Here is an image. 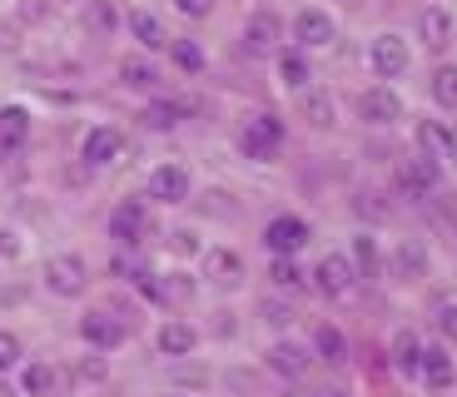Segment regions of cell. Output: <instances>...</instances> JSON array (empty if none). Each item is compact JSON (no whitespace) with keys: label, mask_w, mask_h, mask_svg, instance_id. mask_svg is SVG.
I'll use <instances>...</instances> for the list:
<instances>
[{"label":"cell","mask_w":457,"mask_h":397,"mask_svg":"<svg viewBox=\"0 0 457 397\" xmlns=\"http://www.w3.org/2000/svg\"><path fill=\"white\" fill-rule=\"evenodd\" d=\"M278 145H284V125H278L274 114H253L249 125L239 129V149L249 159H274Z\"/></svg>","instance_id":"1"},{"label":"cell","mask_w":457,"mask_h":397,"mask_svg":"<svg viewBox=\"0 0 457 397\" xmlns=\"http://www.w3.org/2000/svg\"><path fill=\"white\" fill-rule=\"evenodd\" d=\"M46 284H50V294H60V298H80L85 294V263L75 259V253H60V259L46 263Z\"/></svg>","instance_id":"2"},{"label":"cell","mask_w":457,"mask_h":397,"mask_svg":"<svg viewBox=\"0 0 457 397\" xmlns=\"http://www.w3.org/2000/svg\"><path fill=\"white\" fill-rule=\"evenodd\" d=\"M145 228H149L145 204H139V199H120V209L110 214V234L129 249V244H139V238H145Z\"/></svg>","instance_id":"3"},{"label":"cell","mask_w":457,"mask_h":397,"mask_svg":"<svg viewBox=\"0 0 457 397\" xmlns=\"http://www.w3.org/2000/svg\"><path fill=\"white\" fill-rule=\"evenodd\" d=\"M263 244H269L274 253H298L303 244H309V224L294 219V214H278L274 224L263 228Z\"/></svg>","instance_id":"4"},{"label":"cell","mask_w":457,"mask_h":397,"mask_svg":"<svg viewBox=\"0 0 457 397\" xmlns=\"http://www.w3.org/2000/svg\"><path fill=\"white\" fill-rule=\"evenodd\" d=\"M358 114H363L368 125H393V120L403 114V104H398V95H393L388 85H373V90L358 95Z\"/></svg>","instance_id":"5"},{"label":"cell","mask_w":457,"mask_h":397,"mask_svg":"<svg viewBox=\"0 0 457 397\" xmlns=\"http://www.w3.org/2000/svg\"><path fill=\"white\" fill-rule=\"evenodd\" d=\"M149 194L160 199V204H184L189 199V174L179 164H160V170L149 174Z\"/></svg>","instance_id":"6"},{"label":"cell","mask_w":457,"mask_h":397,"mask_svg":"<svg viewBox=\"0 0 457 397\" xmlns=\"http://www.w3.org/2000/svg\"><path fill=\"white\" fill-rule=\"evenodd\" d=\"M373 70L383 79H398L408 70V45H403L398 35H378L373 40Z\"/></svg>","instance_id":"7"},{"label":"cell","mask_w":457,"mask_h":397,"mask_svg":"<svg viewBox=\"0 0 457 397\" xmlns=\"http://www.w3.org/2000/svg\"><path fill=\"white\" fill-rule=\"evenodd\" d=\"M437 184V159H428V154H418V159H408L398 170V189L403 194H412V199H423L428 189Z\"/></svg>","instance_id":"8"},{"label":"cell","mask_w":457,"mask_h":397,"mask_svg":"<svg viewBox=\"0 0 457 397\" xmlns=\"http://www.w3.org/2000/svg\"><path fill=\"white\" fill-rule=\"evenodd\" d=\"M313 278H319V288L328 298H343L348 288H353V263L343 259V253H328V259L319 263V273H313Z\"/></svg>","instance_id":"9"},{"label":"cell","mask_w":457,"mask_h":397,"mask_svg":"<svg viewBox=\"0 0 457 397\" xmlns=\"http://www.w3.org/2000/svg\"><path fill=\"white\" fill-rule=\"evenodd\" d=\"M274 45H278V15L259 11L249 25H244V50H249V55H269Z\"/></svg>","instance_id":"10"},{"label":"cell","mask_w":457,"mask_h":397,"mask_svg":"<svg viewBox=\"0 0 457 397\" xmlns=\"http://www.w3.org/2000/svg\"><path fill=\"white\" fill-rule=\"evenodd\" d=\"M120 149H125V135L100 125V129L85 135V164H110V159H120Z\"/></svg>","instance_id":"11"},{"label":"cell","mask_w":457,"mask_h":397,"mask_svg":"<svg viewBox=\"0 0 457 397\" xmlns=\"http://www.w3.org/2000/svg\"><path fill=\"white\" fill-rule=\"evenodd\" d=\"M294 35H298V45L319 50V45H328V40H333V21H328L323 11H298Z\"/></svg>","instance_id":"12"},{"label":"cell","mask_w":457,"mask_h":397,"mask_svg":"<svg viewBox=\"0 0 457 397\" xmlns=\"http://www.w3.org/2000/svg\"><path fill=\"white\" fill-rule=\"evenodd\" d=\"M418 149H423L428 159H453L457 135L447 125H437V120H423V125H418Z\"/></svg>","instance_id":"13"},{"label":"cell","mask_w":457,"mask_h":397,"mask_svg":"<svg viewBox=\"0 0 457 397\" xmlns=\"http://www.w3.org/2000/svg\"><path fill=\"white\" fill-rule=\"evenodd\" d=\"M269 368L278 377H303L309 373V348H298V343H274L269 348Z\"/></svg>","instance_id":"14"},{"label":"cell","mask_w":457,"mask_h":397,"mask_svg":"<svg viewBox=\"0 0 457 397\" xmlns=\"http://www.w3.org/2000/svg\"><path fill=\"white\" fill-rule=\"evenodd\" d=\"M204 273L219 288H234L244 278V263H239V253H228V249H209L204 253Z\"/></svg>","instance_id":"15"},{"label":"cell","mask_w":457,"mask_h":397,"mask_svg":"<svg viewBox=\"0 0 457 397\" xmlns=\"http://www.w3.org/2000/svg\"><path fill=\"white\" fill-rule=\"evenodd\" d=\"M80 338L95 343V348H114V343L125 338V328H120L110 313H85L80 318Z\"/></svg>","instance_id":"16"},{"label":"cell","mask_w":457,"mask_h":397,"mask_svg":"<svg viewBox=\"0 0 457 397\" xmlns=\"http://www.w3.org/2000/svg\"><path fill=\"white\" fill-rule=\"evenodd\" d=\"M418 373H423L428 387H437V393H443V387H453V377H457L453 352H447V348H423V368H418Z\"/></svg>","instance_id":"17"},{"label":"cell","mask_w":457,"mask_h":397,"mask_svg":"<svg viewBox=\"0 0 457 397\" xmlns=\"http://www.w3.org/2000/svg\"><path fill=\"white\" fill-rule=\"evenodd\" d=\"M30 139V114L21 104H5L0 110V149H21Z\"/></svg>","instance_id":"18"},{"label":"cell","mask_w":457,"mask_h":397,"mask_svg":"<svg viewBox=\"0 0 457 397\" xmlns=\"http://www.w3.org/2000/svg\"><path fill=\"white\" fill-rule=\"evenodd\" d=\"M195 343H199V333L189 328V323H164L160 328V352H170V358H184V352H195Z\"/></svg>","instance_id":"19"},{"label":"cell","mask_w":457,"mask_h":397,"mask_svg":"<svg viewBox=\"0 0 457 397\" xmlns=\"http://www.w3.org/2000/svg\"><path fill=\"white\" fill-rule=\"evenodd\" d=\"M418 30H423V40L437 50V45H447V35H453V15H447L443 5H428L423 21H418Z\"/></svg>","instance_id":"20"},{"label":"cell","mask_w":457,"mask_h":397,"mask_svg":"<svg viewBox=\"0 0 457 397\" xmlns=\"http://www.w3.org/2000/svg\"><path fill=\"white\" fill-rule=\"evenodd\" d=\"M129 30H135V40H139L145 50H160V45H170V40H164V25L154 21L149 11H135V15H129Z\"/></svg>","instance_id":"21"},{"label":"cell","mask_w":457,"mask_h":397,"mask_svg":"<svg viewBox=\"0 0 457 397\" xmlns=\"http://www.w3.org/2000/svg\"><path fill=\"white\" fill-rule=\"evenodd\" d=\"M313 348H319V358H323V363H333V368L348 363V343H343V333H338V328H328V323H323V328L313 333Z\"/></svg>","instance_id":"22"},{"label":"cell","mask_w":457,"mask_h":397,"mask_svg":"<svg viewBox=\"0 0 457 397\" xmlns=\"http://www.w3.org/2000/svg\"><path fill=\"white\" fill-rule=\"evenodd\" d=\"M393 363H398L403 373H418V368H423V343L412 338L408 328H403L398 338H393Z\"/></svg>","instance_id":"23"},{"label":"cell","mask_w":457,"mask_h":397,"mask_svg":"<svg viewBox=\"0 0 457 397\" xmlns=\"http://www.w3.org/2000/svg\"><path fill=\"white\" fill-rule=\"evenodd\" d=\"M433 100L443 104V110H457V65H437V75H433Z\"/></svg>","instance_id":"24"},{"label":"cell","mask_w":457,"mask_h":397,"mask_svg":"<svg viewBox=\"0 0 457 397\" xmlns=\"http://www.w3.org/2000/svg\"><path fill=\"white\" fill-rule=\"evenodd\" d=\"M278 75H284L288 90H303V85H309V60L294 55V50H284V55H278Z\"/></svg>","instance_id":"25"},{"label":"cell","mask_w":457,"mask_h":397,"mask_svg":"<svg viewBox=\"0 0 457 397\" xmlns=\"http://www.w3.org/2000/svg\"><path fill=\"white\" fill-rule=\"evenodd\" d=\"M25 393H30V397H50V393H55V368L30 363V368H25Z\"/></svg>","instance_id":"26"},{"label":"cell","mask_w":457,"mask_h":397,"mask_svg":"<svg viewBox=\"0 0 457 397\" xmlns=\"http://www.w3.org/2000/svg\"><path fill=\"white\" fill-rule=\"evenodd\" d=\"M303 120H309L313 129H328L333 125V100L328 95H303Z\"/></svg>","instance_id":"27"},{"label":"cell","mask_w":457,"mask_h":397,"mask_svg":"<svg viewBox=\"0 0 457 397\" xmlns=\"http://www.w3.org/2000/svg\"><path fill=\"white\" fill-rule=\"evenodd\" d=\"M393 263H398V278H408V284H412V278H423V263L428 259H423V249H418V244H403Z\"/></svg>","instance_id":"28"},{"label":"cell","mask_w":457,"mask_h":397,"mask_svg":"<svg viewBox=\"0 0 457 397\" xmlns=\"http://www.w3.org/2000/svg\"><path fill=\"white\" fill-rule=\"evenodd\" d=\"M353 263H358V273H363V278H373V273H378V244L368 234L353 238Z\"/></svg>","instance_id":"29"},{"label":"cell","mask_w":457,"mask_h":397,"mask_svg":"<svg viewBox=\"0 0 457 397\" xmlns=\"http://www.w3.org/2000/svg\"><path fill=\"white\" fill-rule=\"evenodd\" d=\"M174 65L179 70H189V75H199V70H204V50L195 45V40H174Z\"/></svg>","instance_id":"30"},{"label":"cell","mask_w":457,"mask_h":397,"mask_svg":"<svg viewBox=\"0 0 457 397\" xmlns=\"http://www.w3.org/2000/svg\"><path fill=\"white\" fill-rule=\"evenodd\" d=\"M269 278H274L278 288H298V284H303V273L294 269V259H288V253H274V263H269Z\"/></svg>","instance_id":"31"},{"label":"cell","mask_w":457,"mask_h":397,"mask_svg":"<svg viewBox=\"0 0 457 397\" xmlns=\"http://www.w3.org/2000/svg\"><path fill=\"white\" fill-rule=\"evenodd\" d=\"M145 125H149V129H174V125H179V104H170V100L149 104V110H145Z\"/></svg>","instance_id":"32"},{"label":"cell","mask_w":457,"mask_h":397,"mask_svg":"<svg viewBox=\"0 0 457 397\" xmlns=\"http://www.w3.org/2000/svg\"><path fill=\"white\" fill-rule=\"evenodd\" d=\"M120 75H125V85H135V90H149V85H160V75L145 65V60H125L120 65Z\"/></svg>","instance_id":"33"},{"label":"cell","mask_w":457,"mask_h":397,"mask_svg":"<svg viewBox=\"0 0 457 397\" xmlns=\"http://www.w3.org/2000/svg\"><path fill=\"white\" fill-rule=\"evenodd\" d=\"M90 30L95 35H110L114 30V5H110V0H90Z\"/></svg>","instance_id":"34"},{"label":"cell","mask_w":457,"mask_h":397,"mask_svg":"<svg viewBox=\"0 0 457 397\" xmlns=\"http://www.w3.org/2000/svg\"><path fill=\"white\" fill-rule=\"evenodd\" d=\"M15 358H21V338H15V333H0V373L15 368Z\"/></svg>","instance_id":"35"},{"label":"cell","mask_w":457,"mask_h":397,"mask_svg":"<svg viewBox=\"0 0 457 397\" xmlns=\"http://www.w3.org/2000/svg\"><path fill=\"white\" fill-rule=\"evenodd\" d=\"M263 318H269L274 328H288V323H294V308H288V303H274V298H269V303H263Z\"/></svg>","instance_id":"36"},{"label":"cell","mask_w":457,"mask_h":397,"mask_svg":"<svg viewBox=\"0 0 457 397\" xmlns=\"http://www.w3.org/2000/svg\"><path fill=\"white\" fill-rule=\"evenodd\" d=\"M437 328H443L447 338L457 343V303H443V308H437Z\"/></svg>","instance_id":"37"},{"label":"cell","mask_w":457,"mask_h":397,"mask_svg":"<svg viewBox=\"0 0 457 397\" xmlns=\"http://www.w3.org/2000/svg\"><path fill=\"white\" fill-rule=\"evenodd\" d=\"M174 5H179V11L189 15V21H204V15L214 11V0H174Z\"/></svg>","instance_id":"38"},{"label":"cell","mask_w":457,"mask_h":397,"mask_svg":"<svg viewBox=\"0 0 457 397\" xmlns=\"http://www.w3.org/2000/svg\"><path fill=\"white\" fill-rule=\"evenodd\" d=\"M104 373H110V368H104V358H85V363H80L85 383H104Z\"/></svg>","instance_id":"39"},{"label":"cell","mask_w":457,"mask_h":397,"mask_svg":"<svg viewBox=\"0 0 457 397\" xmlns=\"http://www.w3.org/2000/svg\"><path fill=\"white\" fill-rule=\"evenodd\" d=\"M174 249H179V253H195L199 244H195V234H174Z\"/></svg>","instance_id":"40"},{"label":"cell","mask_w":457,"mask_h":397,"mask_svg":"<svg viewBox=\"0 0 457 397\" xmlns=\"http://www.w3.org/2000/svg\"><path fill=\"white\" fill-rule=\"evenodd\" d=\"M21 11H25V15H30V21H40V15H46V0H25Z\"/></svg>","instance_id":"41"},{"label":"cell","mask_w":457,"mask_h":397,"mask_svg":"<svg viewBox=\"0 0 457 397\" xmlns=\"http://www.w3.org/2000/svg\"><path fill=\"white\" fill-rule=\"evenodd\" d=\"M0 253H5V259L15 253V238H11V234H0Z\"/></svg>","instance_id":"42"},{"label":"cell","mask_w":457,"mask_h":397,"mask_svg":"<svg viewBox=\"0 0 457 397\" xmlns=\"http://www.w3.org/2000/svg\"><path fill=\"white\" fill-rule=\"evenodd\" d=\"M313 397H348L343 387H323V393H313Z\"/></svg>","instance_id":"43"},{"label":"cell","mask_w":457,"mask_h":397,"mask_svg":"<svg viewBox=\"0 0 457 397\" xmlns=\"http://www.w3.org/2000/svg\"><path fill=\"white\" fill-rule=\"evenodd\" d=\"M0 397H15V387H11V383H0Z\"/></svg>","instance_id":"44"}]
</instances>
